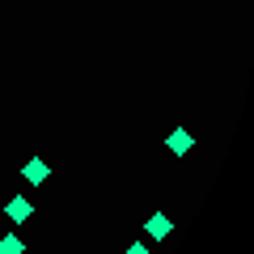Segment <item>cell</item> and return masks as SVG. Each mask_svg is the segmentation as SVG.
<instances>
[{
    "mask_svg": "<svg viewBox=\"0 0 254 254\" xmlns=\"http://www.w3.org/2000/svg\"><path fill=\"white\" fill-rule=\"evenodd\" d=\"M170 233H174L170 212H161V208H157L153 216L144 220V242H148V246H161V242H170Z\"/></svg>",
    "mask_w": 254,
    "mask_h": 254,
    "instance_id": "obj_2",
    "label": "cell"
},
{
    "mask_svg": "<svg viewBox=\"0 0 254 254\" xmlns=\"http://www.w3.org/2000/svg\"><path fill=\"white\" fill-rule=\"evenodd\" d=\"M123 254H153V246H148L144 237H136V242H127V246H123Z\"/></svg>",
    "mask_w": 254,
    "mask_h": 254,
    "instance_id": "obj_6",
    "label": "cell"
},
{
    "mask_svg": "<svg viewBox=\"0 0 254 254\" xmlns=\"http://www.w3.org/2000/svg\"><path fill=\"white\" fill-rule=\"evenodd\" d=\"M30 246H26V237L21 233H4L0 237V254H26Z\"/></svg>",
    "mask_w": 254,
    "mask_h": 254,
    "instance_id": "obj_5",
    "label": "cell"
},
{
    "mask_svg": "<svg viewBox=\"0 0 254 254\" xmlns=\"http://www.w3.org/2000/svg\"><path fill=\"white\" fill-rule=\"evenodd\" d=\"M190 148H195V136H190L187 127H174L170 136H165V153H174V157H187Z\"/></svg>",
    "mask_w": 254,
    "mask_h": 254,
    "instance_id": "obj_4",
    "label": "cell"
},
{
    "mask_svg": "<svg viewBox=\"0 0 254 254\" xmlns=\"http://www.w3.org/2000/svg\"><path fill=\"white\" fill-rule=\"evenodd\" d=\"M0 212H4V220H9L13 229H21V225H30V220H34V203H30L26 195H9Z\"/></svg>",
    "mask_w": 254,
    "mask_h": 254,
    "instance_id": "obj_1",
    "label": "cell"
},
{
    "mask_svg": "<svg viewBox=\"0 0 254 254\" xmlns=\"http://www.w3.org/2000/svg\"><path fill=\"white\" fill-rule=\"evenodd\" d=\"M47 178H51V165H47L43 157H26V165H21V182H26V187H43Z\"/></svg>",
    "mask_w": 254,
    "mask_h": 254,
    "instance_id": "obj_3",
    "label": "cell"
}]
</instances>
